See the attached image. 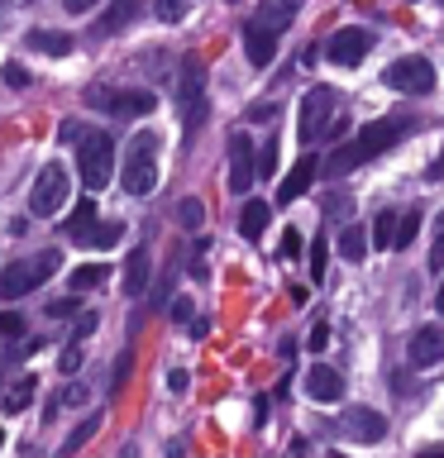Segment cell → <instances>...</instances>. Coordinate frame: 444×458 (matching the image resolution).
Segmentation results:
<instances>
[{
    "instance_id": "6da1fadb",
    "label": "cell",
    "mask_w": 444,
    "mask_h": 458,
    "mask_svg": "<svg viewBox=\"0 0 444 458\" xmlns=\"http://www.w3.org/2000/svg\"><path fill=\"white\" fill-rule=\"evenodd\" d=\"M401 134H411V120L406 114H382V120L363 124L354 134V143H344V148H335L325 157V177H349L354 167L372 163V157H382L392 143H401Z\"/></svg>"
},
{
    "instance_id": "7a4b0ae2",
    "label": "cell",
    "mask_w": 444,
    "mask_h": 458,
    "mask_svg": "<svg viewBox=\"0 0 444 458\" xmlns=\"http://www.w3.org/2000/svg\"><path fill=\"white\" fill-rule=\"evenodd\" d=\"M63 139H77V167H81V186L86 191H100L115 172V143L106 129L91 124H63Z\"/></svg>"
},
{
    "instance_id": "3957f363",
    "label": "cell",
    "mask_w": 444,
    "mask_h": 458,
    "mask_svg": "<svg viewBox=\"0 0 444 458\" xmlns=\"http://www.w3.org/2000/svg\"><path fill=\"white\" fill-rule=\"evenodd\" d=\"M120 186L129 196H153L158 186V134L153 129H139L124 148V163H120Z\"/></svg>"
},
{
    "instance_id": "277c9868",
    "label": "cell",
    "mask_w": 444,
    "mask_h": 458,
    "mask_svg": "<svg viewBox=\"0 0 444 458\" xmlns=\"http://www.w3.org/2000/svg\"><path fill=\"white\" fill-rule=\"evenodd\" d=\"M57 249H43L38 258H20V263H10V267H0V301H20L29 296L38 282H48L53 272H57Z\"/></svg>"
},
{
    "instance_id": "5b68a950",
    "label": "cell",
    "mask_w": 444,
    "mask_h": 458,
    "mask_svg": "<svg viewBox=\"0 0 444 458\" xmlns=\"http://www.w3.org/2000/svg\"><path fill=\"white\" fill-rule=\"evenodd\" d=\"M177 96H182V124L186 134H196L206 120V81H201V57H182V77H177Z\"/></svg>"
},
{
    "instance_id": "8992f818",
    "label": "cell",
    "mask_w": 444,
    "mask_h": 458,
    "mask_svg": "<svg viewBox=\"0 0 444 458\" xmlns=\"http://www.w3.org/2000/svg\"><path fill=\"white\" fill-rule=\"evenodd\" d=\"M382 81L401 96H430L435 91V67H430L425 57H397V63L382 72Z\"/></svg>"
},
{
    "instance_id": "52a82bcc",
    "label": "cell",
    "mask_w": 444,
    "mask_h": 458,
    "mask_svg": "<svg viewBox=\"0 0 444 458\" xmlns=\"http://www.w3.org/2000/svg\"><path fill=\"white\" fill-rule=\"evenodd\" d=\"M63 200H67V172H63V163H48L38 172L34 191H29V210H34L38 220H48V215L63 210Z\"/></svg>"
},
{
    "instance_id": "ba28073f",
    "label": "cell",
    "mask_w": 444,
    "mask_h": 458,
    "mask_svg": "<svg viewBox=\"0 0 444 458\" xmlns=\"http://www.w3.org/2000/svg\"><path fill=\"white\" fill-rule=\"evenodd\" d=\"M86 100L100 110H110L115 120H134V114H153V91H110V86H91L86 91Z\"/></svg>"
},
{
    "instance_id": "9c48e42d",
    "label": "cell",
    "mask_w": 444,
    "mask_h": 458,
    "mask_svg": "<svg viewBox=\"0 0 444 458\" xmlns=\"http://www.w3.org/2000/svg\"><path fill=\"white\" fill-rule=\"evenodd\" d=\"M258 177V163H253V143L243 129H235L229 134V191H239V196H249V186Z\"/></svg>"
},
{
    "instance_id": "30bf717a",
    "label": "cell",
    "mask_w": 444,
    "mask_h": 458,
    "mask_svg": "<svg viewBox=\"0 0 444 458\" xmlns=\"http://www.w3.org/2000/svg\"><path fill=\"white\" fill-rule=\"evenodd\" d=\"M329 110H335V91H329V86H311V91L301 96V143L320 139Z\"/></svg>"
},
{
    "instance_id": "8fae6325",
    "label": "cell",
    "mask_w": 444,
    "mask_h": 458,
    "mask_svg": "<svg viewBox=\"0 0 444 458\" xmlns=\"http://www.w3.org/2000/svg\"><path fill=\"white\" fill-rule=\"evenodd\" d=\"M368 48H372V34H368V29H339V34L335 38H329V63H339V67H358V63H363V57H368Z\"/></svg>"
},
{
    "instance_id": "7c38bea8",
    "label": "cell",
    "mask_w": 444,
    "mask_h": 458,
    "mask_svg": "<svg viewBox=\"0 0 444 458\" xmlns=\"http://www.w3.org/2000/svg\"><path fill=\"white\" fill-rule=\"evenodd\" d=\"M406 358H411V368H435L444 358V329L440 325H421L411 335V344H406Z\"/></svg>"
},
{
    "instance_id": "4fadbf2b",
    "label": "cell",
    "mask_w": 444,
    "mask_h": 458,
    "mask_svg": "<svg viewBox=\"0 0 444 458\" xmlns=\"http://www.w3.org/2000/svg\"><path fill=\"white\" fill-rule=\"evenodd\" d=\"M143 14V0H110L106 10H100V20L91 24V38H110L120 34V29H129Z\"/></svg>"
},
{
    "instance_id": "5bb4252c",
    "label": "cell",
    "mask_w": 444,
    "mask_h": 458,
    "mask_svg": "<svg viewBox=\"0 0 444 458\" xmlns=\"http://www.w3.org/2000/svg\"><path fill=\"white\" fill-rule=\"evenodd\" d=\"M296 10H301V0H263V5H258L253 10V29H263V34H272V38H278L282 34V29L286 24H292L296 20Z\"/></svg>"
},
{
    "instance_id": "9a60e30c",
    "label": "cell",
    "mask_w": 444,
    "mask_h": 458,
    "mask_svg": "<svg viewBox=\"0 0 444 458\" xmlns=\"http://www.w3.org/2000/svg\"><path fill=\"white\" fill-rule=\"evenodd\" d=\"M315 172H320V167H315V153H301V157H296V167L286 172L282 186H278V200H282V206H292L296 196H306V191H311Z\"/></svg>"
},
{
    "instance_id": "2e32d148",
    "label": "cell",
    "mask_w": 444,
    "mask_h": 458,
    "mask_svg": "<svg viewBox=\"0 0 444 458\" xmlns=\"http://www.w3.org/2000/svg\"><path fill=\"white\" fill-rule=\"evenodd\" d=\"M344 435H349V439H358V444H378V439H387V420H382L378 411L358 406V411H349V415H344Z\"/></svg>"
},
{
    "instance_id": "e0dca14e",
    "label": "cell",
    "mask_w": 444,
    "mask_h": 458,
    "mask_svg": "<svg viewBox=\"0 0 444 458\" xmlns=\"http://www.w3.org/2000/svg\"><path fill=\"white\" fill-rule=\"evenodd\" d=\"M306 396H311V401H325V406H329V401L344 396V377H339L335 368L315 363V368L306 372Z\"/></svg>"
},
{
    "instance_id": "ac0fdd59",
    "label": "cell",
    "mask_w": 444,
    "mask_h": 458,
    "mask_svg": "<svg viewBox=\"0 0 444 458\" xmlns=\"http://www.w3.org/2000/svg\"><path fill=\"white\" fill-rule=\"evenodd\" d=\"M96 206H91V196L86 200H77V210L67 215V225H63V234L72 239V243H91V234H96Z\"/></svg>"
},
{
    "instance_id": "d6986e66",
    "label": "cell",
    "mask_w": 444,
    "mask_h": 458,
    "mask_svg": "<svg viewBox=\"0 0 444 458\" xmlns=\"http://www.w3.org/2000/svg\"><path fill=\"white\" fill-rule=\"evenodd\" d=\"M243 53H249V63H253V67H268L272 57H278V38L249 24V29H243Z\"/></svg>"
},
{
    "instance_id": "ffe728a7",
    "label": "cell",
    "mask_w": 444,
    "mask_h": 458,
    "mask_svg": "<svg viewBox=\"0 0 444 458\" xmlns=\"http://www.w3.org/2000/svg\"><path fill=\"white\" fill-rule=\"evenodd\" d=\"M268 200H243V210H239V234L249 239V243H258L263 239V229H268Z\"/></svg>"
},
{
    "instance_id": "44dd1931",
    "label": "cell",
    "mask_w": 444,
    "mask_h": 458,
    "mask_svg": "<svg viewBox=\"0 0 444 458\" xmlns=\"http://www.w3.org/2000/svg\"><path fill=\"white\" fill-rule=\"evenodd\" d=\"M24 43L34 53H48V57H67L72 53V34H57V29H29Z\"/></svg>"
},
{
    "instance_id": "7402d4cb",
    "label": "cell",
    "mask_w": 444,
    "mask_h": 458,
    "mask_svg": "<svg viewBox=\"0 0 444 458\" xmlns=\"http://www.w3.org/2000/svg\"><path fill=\"white\" fill-rule=\"evenodd\" d=\"M143 286H149V249H134L129 263H124V292L143 296Z\"/></svg>"
},
{
    "instance_id": "603a6c76",
    "label": "cell",
    "mask_w": 444,
    "mask_h": 458,
    "mask_svg": "<svg viewBox=\"0 0 444 458\" xmlns=\"http://www.w3.org/2000/svg\"><path fill=\"white\" fill-rule=\"evenodd\" d=\"M34 396H38V382H34V377H20L5 396H0V411H5V415H20Z\"/></svg>"
},
{
    "instance_id": "cb8c5ba5",
    "label": "cell",
    "mask_w": 444,
    "mask_h": 458,
    "mask_svg": "<svg viewBox=\"0 0 444 458\" xmlns=\"http://www.w3.org/2000/svg\"><path fill=\"white\" fill-rule=\"evenodd\" d=\"M96 429H100V415H86V420H81V425H77V429H72V435L63 439V449H57V458H72L77 449H86Z\"/></svg>"
},
{
    "instance_id": "d4e9b609",
    "label": "cell",
    "mask_w": 444,
    "mask_h": 458,
    "mask_svg": "<svg viewBox=\"0 0 444 458\" xmlns=\"http://www.w3.org/2000/svg\"><path fill=\"white\" fill-rule=\"evenodd\" d=\"M106 277H110V272L100 267V263H86V267H77V272H72V296H77V292H91V286H100Z\"/></svg>"
},
{
    "instance_id": "484cf974",
    "label": "cell",
    "mask_w": 444,
    "mask_h": 458,
    "mask_svg": "<svg viewBox=\"0 0 444 458\" xmlns=\"http://www.w3.org/2000/svg\"><path fill=\"white\" fill-rule=\"evenodd\" d=\"M339 253L344 258H349V263H358V258H363L368 253V234H363V229H344V234H339Z\"/></svg>"
},
{
    "instance_id": "4316f807",
    "label": "cell",
    "mask_w": 444,
    "mask_h": 458,
    "mask_svg": "<svg viewBox=\"0 0 444 458\" xmlns=\"http://www.w3.org/2000/svg\"><path fill=\"white\" fill-rule=\"evenodd\" d=\"M372 243H378V249H392V243H397V210L378 215V225H372Z\"/></svg>"
},
{
    "instance_id": "83f0119b",
    "label": "cell",
    "mask_w": 444,
    "mask_h": 458,
    "mask_svg": "<svg viewBox=\"0 0 444 458\" xmlns=\"http://www.w3.org/2000/svg\"><path fill=\"white\" fill-rule=\"evenodd\" d=\"M120 239H124V225L120 220H100L96 234H91V249H110V243H120Z\"/></svg>"
},
{
    "instance_id": "f1b7e54d",
    "label": "cell",
    "mask_w": 444,
    "mask_h": 458,
    "mask_svg": "<svg viewBox=\"0 0 444 458\" xmlns=\"http://www.w3.org/2000/svg\"><path fill=\"white\" fill-rule=\"evenodd\" d=\"M129 372H134V349H124V353H120V363H115V372H110V396H120V392H124Z\"/></svg>"
},
{
    "instance_id": "f546056e",
    "label": "cell",
    "mask_w": 444,
    "mask_h": 458,
    "mask_svg": "<svg viewBox=\"0 0 444 458\" xmlns=\"http://www.w3.org/2000/svg\"><path fill=\"white\" fill-rule=\"evenodd\" d=\"M153 10H158V20H163V24H177V20H186L192 0H153Z\"/></svg>"
},
{
    "instance_id": "4dcf8cb0",
    "label": "cell",
    "mask_w": 444,
    "mask_h": 458,
    "mask_svg": "<svg viewBox=\"0 0 444 458\" xmlns=\"http://www.w3.org/2000/svg\"><path fill=\"white\" fill-rule=\"evenodd\" d=\"M415 229H421V210H406L397 220V243H392V249H406V243L415 239Z\"/></svg>"
},
{
    "instance_id": "1f68e13d",
    "label": "cell",
    "mask_w": 444,
    "mask_h": 458,
    "mask_svg": "<svg viewBox=\"0 0 444 458\" xmlns=\"http://www.w3.org/2000/svg\"><path fill=\"white\" fill-rule=\"evenodd\" d=\"M325 215H329V220H349V215H354V196L349 191H335V196L325 200Z\"/></svg>"
},
{
    "instance_id": "d6a6232c",
    "label": "cell",
    "mask_w": 444,
    "mask_h": 458,
    "mask_svg": "<svg viewBox=\"0 0 444 458\" xmlns=\"http://www.w3.org/2000/svg\"><path fill=\"white\" fill-rule=\"evenodd\" d=\"M24 329H29L24 310H0V335H5V339H20Z\"/></svg>"
},
{
    "instance_id": "836d02e7",
    "label": "cell",
    "mask_w": 444,
    "mask_h": 458,
    "mask_svg": "<svg viewBox=\"0 0 444 458\" xmlns=\"http://www.w3.org/2000/svg\"><path fill=\"white\" fill-rule=\"evenodd\" d=\"M177 220H182L186 229H201V225H206V206H201V200H182V206H177Z\"/></svg>"
},
{
    "instance_id": "e575fe53",
    "label": "cell",
    "mask_w": 444,
    "mask_h": 458,
    "mask_svg": "<svg viewBox=\"0 0 444 458\" xmlns=\"http://www.w3.org/2000/svg\"><path fill=\"white\" fill-rule=\"evenodd\" d=\"M325 258H329L325 239H315L311 243V282H325Z\"/></svg>"
},
{
    "instance_id": "d590c367",
    "label": "cell",
    "mask_w": 444,
    "mask_h": 458,
    "mask_svg": "<svg viewBox=\"0 0 444 458\" xmlns=\"http://www.w3.org/2000/svg\"><path fill=\"white\" fill-rule=\"evenodd\" d=\"M258 172H263V177H272V172H278V139H268L263 148H258Z\"/></svg>"
},
{
    "instance_id": "8d00e7d4",
    "label": "cell",
    "mask_w": 444,
    "mask_h": 458,
    "mask_svg": "<svg viewBox=\"0 0 444 458\" xmlns=\"http://www.w3.org/2000/svg\"><path fill=\"white\" fill-rule=\"evenodd\" d=\"M430 267H444V210H440V220H435V243H430Z\"/></svg>"
},
{
    "instance_id": "74e56055",
    "label": "cell",
    "mask_w": 444,
    "mask_h": 458,
    "mask_svg": "<svg viewBox=\"0 0 444 458\" xmlns=\"http://www.w3.org/2000/svg\"><path fill=\"white\" fill-rule=\"evenodd\" d=\"M301 253H306V239H301L296 229H286L282 234V258H301Z\"/></svg>"
},
{
    "instance_id": "f35d334b",
    "label": "cell",
    "mask_w": 444,
    "mask_h": 458,
    "mask_svg": "<svg viewBox=\"0 0 444 458\" xmlns=\"http://www.w3.org/2000/svg\"><path fill=\"white\" fill-rule=\"evenodd\" d=\"M77 368H81V344L67 339V349H63V372H77Z\"/></svg>"
},
{
    "instance_id": "ab89813d",
    "label": "cell",
    "mask_w": 444,
    "mask_h": 458,
    "mask_svg": "<svg viewBox=\"0 0 444 458\" xmlns=\"http://www.w3.org/2000/svg\"><path fill=\"white\" fill-rule=\"evenodd\" d=\"M325 344H329V325L320 320V325L311 329V344H306V349H311V353H325Z\"/></svg>"
},
{
    "instance_id": "60d3db41",
    "label": "cell",
    "mask_w": 444,
    "mask_h": 458,
    "mask_svg": "<svg viewBox=\"0 0 444 458\" xmlns=\"http://www.w3.org/2000/svg\"><path fill=\"white\" fill-rule=\"evenodd\" d=\"M5 81L14 86V91H24V86H29V72H24L20 63H5Z\"/></svg>"
},
{
    "instance_id": "b9f144b4",
    "label": "cell",
    "mask_w": 444,
    "mask_h": 458,
    "mask_svg": "<svg viewBox=\"0 0 444 458\" xmlns=\"http://www.w3.org/2000/svg\"><path fill=\"white\" fill-rule=\"evenodd\" d=\"M91 329H96V315H91V310H86V315H81V320H77V335H72V339H77V344H81L86 335H91Z\"/></svg>"
},
{
    "instance_id": "7bdbcfd3",
    "label": "cell",
    "mask_w": 444,
    "mask_h": 458,
    "mask_svg": "<svg viewBox=\"0 0 444 458\" xmlns=\"http://www.w3.org/2000/svg\"><path fill=\"white\" fill-rule=\"evenodd\" d=\"M172 320H192V301H186V296L172 301Z\"/></svg>"
},
{
    "instance_id": "ee69618b",
    "label": "cell",
    "mask_w": 444,
    "mask_h": 458,
    "mask_svg": "<svg viewBox=\"0 0 444 458\" xmlns=\"http://www.w3.org/2000/svg\"><path fill=\"white\" fill-rule=\"evenodd\" d=\"M72 310H77V296H63V301H53V306H48V315H72Z\"/></svg>"
},
{
    "instance_id": "f6af8a7d",
    "label": "cell",
    "mask_w": 444,
    "mask_h": 458,
    "mask_svg": "<svg viewBox=\"0 0 444 458\" xmlns=\"http://www.w3.org/2000/svg\"><path fill=\"white\" fill-rule=\"evenodd\" d=\"M63 401H67V406H81V401H86V386H81V382H77V386H67Z\"/></svg>"
},
{
    "instance_id": "bcb514c9",
    "label": "cell",
    "mask_w": 444,
    "mask_h": 458,
    "mask_svg": "<svg viewBox=\"0 0 444 458\" xmlns=\"http://www.w3.org/2000/svg\"><path fill=\"white\" fill-rule=\"evenodd\" d=\"M272 114H278V110H272V106H253V110H249V120H253V124H268Z\"/></svg>"
},
{
    "instance_id": "7dc6e473",
    "label": "cell",
    "mask_w": 444,
    "mask_h": 458,
    "mask_svg": "<svg viewBox=\"0 0 444 458\" xmlns=\"http://www.w3.org/2000/svg\"><path fill=\"white\" fill-rule=\"evenodd\" d=\"M167 386H172V392H177V396H182V392H186V372L177 368V372H172V377H167Z\"/></svg>"
},
{
    "instance_id": "c3c4849f",
    "label": "cell",
    "mask_w": 444,
    "mask_h": 458,
    "mask_svg": "<svg viewBox=\"0 0 444 458\" xmlns=\"http://www.w3.org/2000/svg\"><path fill=\"white\" fill-rule=\"evenodd\" d=\"M63 5H67L72 14H86V10H91V5H96V0H63Z\"/></svg>"
},
{
    "instance_id": "681fc988",
    "label": "cell",
    "mask_w": 444,
    "mask_h": 458,
    "mask_svg": "<svg viewBox=\"0 0 444 458\" xmlns=\"http://www.w3.org/2000/svg\"><path fill=\"white\" fill-rule=\"evenodd\" d=\"M421 458H444V449H440V444H430V449H421Z\"/></svg>"
},
{
    "instance_id": "f907efd6",
    "label": "cell",
    "mask_w": 444,
    "mask_h": 458,
    "mask_svg": "<svg viewBox=\"0 0 444 458\" xmlns=\"http://www.w3.org/2000/svg\"><path fill=\"white\" fill-rule=\"evenodd\" d=\"M430 177H444V157H440V163H430Z\"/></svg>"
},
{
    "instance_id": "816d5d0a",
    "label": "cell",
    "mask_w": 444,
    "mask_h": 458,
    "mask_svg": "<svg viewBox=\"0 0 444 458\" xmlns=\"http://www.w3.org/2000/svg\"><path fill=\"white\" fill-rule=\"evenodd\" d=\"M435 306H440V315H444V282H440V296H435Z\"/></svg>"
},
{
    "instance_id": "f5cc1de1",
    "label": "cell",
    "mask_w": 444,
    "mask_h": 458,
    "mask_svg": "<svg viewBox=\"0 0 444 458\" xmlns=\"http://www.w3.org/2000/svg\"><path fill=\"white\" fill-rule=\"evenodd\" d=\"M5 10H10V0H0V20H5Z\"/></svg>"
}]
</instances>
